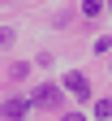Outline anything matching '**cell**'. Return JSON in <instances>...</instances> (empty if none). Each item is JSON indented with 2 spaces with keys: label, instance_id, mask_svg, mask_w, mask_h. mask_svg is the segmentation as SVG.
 Instances as JSON below:
<instances>
[{
  "label": "cell",
  "instance_id": "obj_1",
  "mask_svg": "<svg viewBox=\"0 0 112 121\" xmlns=\"http://www.w3.org/2000/svg\"><path fill=\"white\" fill-rule=\"evenodd\" d=\"M26 112H30V99L26 95H13V99L0 104V117H4V121H26Z\"/></svg>",
  "mask_w": 112,
  "mask_h": 121
},
{
  "label": "cell",
  "instance_id": "obj_2",
  "mask_svg": "<svg viewBox=\"0 0 112 121\" xmlns=\"http://www.w3.org/2000/svg\"><path fill=\"white\" fill-rule=\"evenodd\" d=\"M65 91L69 95H78V99H91V82H86V73H65Z\"/></svg>",
  "mask_w": 112,
  "mask_h": 121
},
{
  "label": "cell",
  "instance_id": "obj_3",
  "mask_svg": "<svg viewBox=\"0 0 112 121\" xmlns=\"http://www.w3.org/2000/svg\"><path fill=\"white\" fill-rule=\"evenodd\" d=\"M30 104H43V108H56L60 104V86H43V91H35V99Z\"/></svg>",
  "mask_w": 112,
  "mask_h": 121
},
{
  "label": "cell",
  "instance_id": "obj_4",
  "mask_svg": "<svg viewBox=\"0 0 112 121\" xmlns=\"http://www.w3.org/2000/svg\"><path fill=\"white\" fill-rule=\"evenodd\" d=\"M82 13H86V17H99V13H104V0H82Z\"/></svg>",
  "mask_w": 112,
  "mask_h": 121
},
{
  "label": "cell",
  "instance_id": "obj_5",
  "mask_svg": "<svg viewBox=\"0 0 112 121\" xmlns=\"http://www.w3.org/2000/svg\"><path fill=\"white\" fill-rule=\"evenodd\" d=\"M95 117L108 121V117H112V99H95Z\"/></svg>",
  "mask_w": 112,
  "mask_h": 121
},
{
  "label": "cell",
  "instance_id": "obj_6",
  "mask_svg": "<svg viewBox=\"0 0 112 121\" xmlns=\"http://www.w3.org/2000/svg\"><path fill=\"white\" fill-rule=\"evenodd\" d=\"M0 48H13V30L9 26H0Z\"/></svg>",
  "mask_w": 112,
  "mask_h": 121
},
{
  "label": "cell",
  "instance_id": "obj_7",
  "mask_svg": "<svg viewBox=\"0 0 112 121\" xmlns=\"http://www.w3.org/2000/svg\"><path fill=\"white\" fill-rule=\"evenodd\" d=\"M60 121H86L82 112H65V117H60Z\"/></svg>",
  "mask_w": 112,
  "mask_h": 121
},
{
  "label": "cell",
  "instance_id": "obj_8",
  "mask_svg": "<svg viewBox=\"0 0 112 121\" xmlns=\"http://www.w3.org/2000/svg\"><path fill=\"white\" fill-rule=\"evenodd\" d=\"M108 9H112V0H108Z\"/></svg>",
  "mask_w": 112,
  "mask_h": 121
}]
</instances>
